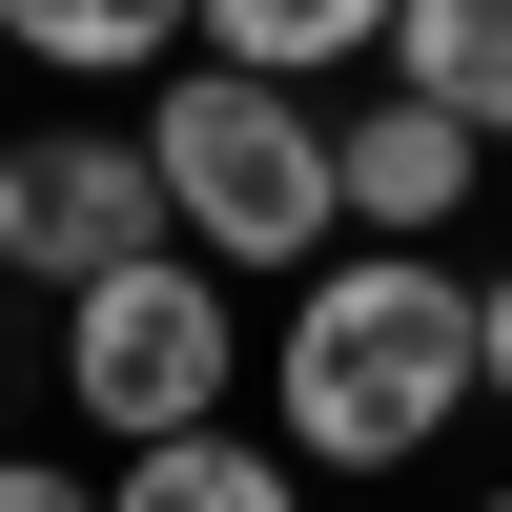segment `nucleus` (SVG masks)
<instances>
[{"mask_svg":"<svg viewBox=\"0 0 512 512\" xmlns=\"http://www.w3.org/2000/svg\"><path fill=\"white\" fill-rule=\"evenodd\" d=\"M0 287H41V164L0 144Z\"/></svg>","mask_w":512,"mask_h":512,"instance_id":"nucleus-11","label":"nucleus"},{"mask_svg":"<svg viewBox=\"0 0 512 512\" xmlns=\"http://www.w3.org/2000/svg\"><path fill=\"white\" fill-rule=\"evenodd\" d=\"M472 369H492V410H512V267H472Z\"/></svg>","mask_w":512,"mask_h":512,"instance_id":"nucleus-12","label":"nucleus"},{"mask_svg":"<svg viewBox=\"0 0 512 512\" xmlns=\"http://www.w3.org/2000/svg\"><path fill=\"white\" fill-rule=\"evenodd\" d=\"M21 164H41V287H103V267H144V246H185L144 123H62V144H21Z\"/></svg>","mask_w":512,"mask_h":512,"instance_id":"nucleus-5","label":"nucleus"},{"mask_svg":"<svg viewBox=\"0 0 512 512\" xmlns=\"http://www.w3.org/2000/svg\"><path fill=\"white\" fill-rule=\"evenodd\" d=\"M0 41L62 62V82H164V62L205 41V0H0Z\"/></svg>","mask_w":512,"mask_h":512,"instance_id":"nucleus-7","label":"nucleus"},{"mask_svg":"<svg viewBox=\"0 0 512 512\" xmlns=\"http://www.w3.org/2000/svg\"><path fill=\"white\" fill-rule=\"evenodd\" d=\"M205 62H246V82H349V62H390V0H205Z\"/></svg>","mask_w":512,"mask_h":512,"instance_id":"nucleus-9","label":"nucleus"},{"mask_svg":"<svg viewBox=\"0 0 512 512\" xmlns=\"http://www.w3.org/2000/svg\"><path fill=\"white\" fill-rule=\"evenodd\" d=\"M472 512H512V492H472Z\"/></svg>","mask_w":512,"mask_h":512,"instance_id":"nucleus-13","label":"nucleus"},{"mask_svg":"<svg viewBox=\"0 0 512 512\" xmlns=\"http://www.w3.org/2000/svg\"><path fill=\"white\" fill-rule=\"evenodd\" d=\"M267 410H287L308 472H410V451H451L492 410L472 267H431V246H328V267L287 287V328H267Z\"/></svg>","mask_w":512,"mask_h":512,"instance_id":"nucleus-1","label":"nucleus"},{"mask_svg":"<svg viewBox=\"0 0 512 512\" xmlns=\"http://www.w3.org/2000/svg\"><path fill=\"white\" fill-rule=\"evenodd\" d=\"M144 164H164V205H185V246L246 267V287H308L328 246H349V144H328L308 82H246V62L185 41V82H144Z\"/></svg>","mask_w":512,"mask_h":512,"instance_id":"nucleus-2","label":"nucleus"},{"mask_svg":"<svg viewBox=\"0 0 512 512\" xmlns=\"http://www.w3.org/2000/svg\"><path fill=\"white\" fill-rule=\"evenodd\" d=\"M226 390H246V267H205V246H144V267L62 287V410H82L103 451L205 431Z\"/></svg>","mask_w":512,"mask_h":512,"instance_id":"nucleus-3","label":"nucleus"},{"mask_svg":"<svg viewBox=\"0 0 512 512\" xmlns=\"http://www.w3.org/2000/svg\"><path fill=\"white\" fill-rule=\"evenodd\" d=\"M0 512H123L103 472H62V451H0Z\"/></svg>","mask_w":512,"mask_h":512,"instance_id":"nucleus-10","label":"nucleus"},{"mask_svg":"<svg viewBox=\"0 0 512 512\" xmlns=\"http://www.w3.org/2000/svg\"><path fill=\"white\" fill-rule=\"evenodd\" d=\"M103 492H123V512H308V451H287V431H226V410H205V431L123 451Z\"/></svg>","mask_w":512,"mask_h":512,"instance_id":"nucleus-6","label":"nucleus"},{"mask_svg":"<svg viewBox=\"0 0 512 512\" xmlns=\"http://www.w3.org/2000/svg\"><path fill=\"white\" fill-rule=\"evenodd\" d=\"M390 82H431L472 144H512V0H390Z\"/></svg>","mask_w":512,"mask_h":512,"instance_id":"nucleus-8","label":"nucleus"},{"mask_svg":"<svg viewBox=\"0 0 512 512\" xmlns=\"http://www.w3.org/2000/svg\"><path fill=\"white\" fill-rule=\"evenodd\" d=\"M0 62H21V41H0Z\"/></svg>","mask_w":512,"mask_h":512,"instance_id":"nucleus-14","label":"nucleus"},{"mask_svg":"<svg viewBox=\"0 0 512 512\" xmlns=\"http://www.w3.org/2000/svg\"><path fill=\"white\" fill-rule=\"evenodd\" d=\"M328 144H349V246H451V226H472V185H492V144L431 103V82H369Z\"/></svg>","mask_w":512,"mask_h":512,"instance_id":"nucleus-4","label":"nucleus"}]
</instances>
